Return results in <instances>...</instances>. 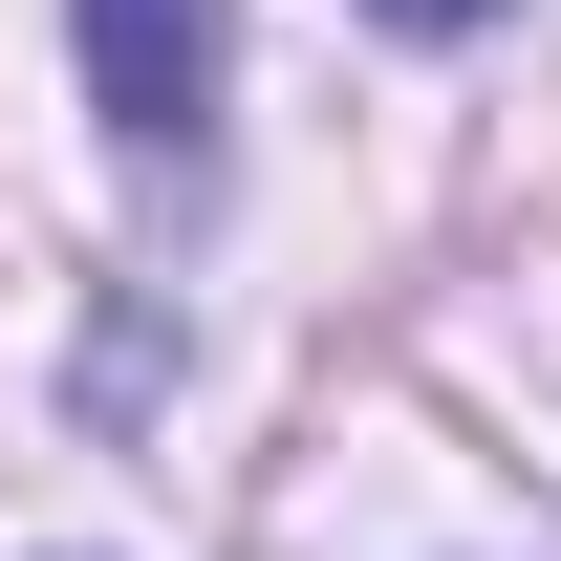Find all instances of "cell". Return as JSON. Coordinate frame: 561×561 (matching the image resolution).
<instances>
[{
	"label": "cell",
	"mask_w": 561,
	"mask_h": 561,
	"mask_svg": "<svg viewBox=\"0 0 561 561\" xmlns=\"http://www.w3.org/2000/svg\"><path fill=\"white\" fill-rule=\"evenodd\" d=\"M87 22V108L130 151H195L216 130V87H238V0H66Z\"/></svg>",
	"instance_id": "obj_1"
},
{
	"label": "cell",
	"mask_w": 561,
	"mask_h": 561,
	"mask_svg": "<svg viewBox=\"0 0 561 561\" xmlns=\"http://www.w3.org/2000/svg\"><path fill=\"white\" fill-rule=\"evenodd\" d=\"M367 22H411V44H454V22H496V0H367Z\"/></svg>",
	"instance_id": "obj_2"
}]
</instances>
